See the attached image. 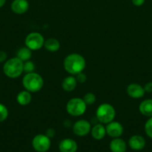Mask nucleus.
<instances>
[{
  "instance_id": "nucleus-1",
  "label": "nucleus",
  "mask_w": 152,
  "mask_h": 152,
  "mask_svg": "<svg viewBox=\"0 0 152 152\" xmlns=\"http://www.w3.org/2000/svg\"><path fill=\"white\" fill-rule=\"evenodd\" d=\"M63 68L70 75L75 76L85 69L86 60L84 57L79 53H70L64 59Z\"/></svg>"
},
{
  "instance_id": "nucleus-2",
  "label": "nucleus",
  "mask_w": 152,
  "mask_h": 152,
  "mask_svg": "<svg viewBox=\"0 0 152 152\" xmlns=\"http://www.w3.org/2000/svg\"><path fill=\"white\" fill-rule=\"evenodd\" d=\"M23 72V62L16 56L7 59L3 65V73L8 78H18Z\"/></svg>"
},
{
  "instance_id": "nucleus-3",
  "label": "nucleus",
  "mask_w": 152,
  "mask_h": 152,
  "mask_svg": "<svg viewBox=\"0 0 152 152\" xmlns=\"http://www.w3.org/2000/svg\"><path fill=\"white\" fill-rule=\"evenodd\" d=\"M44 81L41 75L36 72L28 73L22 78V86L31 93L38 92L43 88Z\"/></svg>"
},
{
  "instance_id": "nucleus-4",
  "label": "nucleus",
  "mask_w": 152,
  "mask_h": 152,
  "mask_svg": "<svg viewBox=\"0 0 152 152\" xmlns=\"http://www.w3.org/2000/svg\"><path fill=\"white\" fill-rule=\"evenodd\" d=\"M116 117L114 107L109 103H102L97 108L95 117L100 123L106 124L113 121Z\"/></svg>"
},
{
  "instance_id": "nucleus-5",
  "label": "nucleus",
  "mask_w": 152,
  "mask_h": 152,
  "mask_svg": "<svg viewBox=\"0 0 152 152\" xmlns=\"http://www.w3.org/2000/svg\"><path fill=\"white\" fill-rule=\"evenodd\" d=\"M86 104L83 99L79 97H74L70 99L66 105V110L70 116L80 117L82 116L86 110Z\"/></svg>"
},
{
  "instance_id": "nucleus-6",
  "label": "nucleus",
  "mask_w": 152,
  "mask_h": 152,
  "mask_svg": "<svg viewBox=\"0 0 152 152\" xmlns=\"http://www.w3.org/2000/svg\"><path fill=\"white\" fill-rule=\"evenodd\" d=\"M45 39L39 32H31L26 36L25 45L31 50H38L43 47Z\"/></svg>"
},
{
  "instance_id": "nucleus-7",
  "label": "nucleus",
  "mask_w": 152,
  "mask_h": 152,
  "mask_svg": "<svg viewBox=\"0 0 152 152\" xmlns=\"http://www.w3.org/2000/svg\"><path fill=\"white\" fill-rule=\"evenodd\" d=\"M51 139L46 134H37L31 141V145L37 152H47L50 148Z\"/></svg>"
},
{
  "instance_id": "nucleus-8",
  "label": "nucleus",
  "mask_w": 152,
  "mask_h": 152,
  "mask_svg": "<svg viewBox=\"0 0 152 152\" xmlns=\"http://www.w3.org/2000/svg\"><path fill=\"white\" fill-rule=\"evenodd\" d=\"M92 127L89 122L86 120H79L73 124V133L78 137H85L90 133Z\"/></svg>"
},
{
  "instance_id": "nucleus-9",
  "label": "nucleus",
  "mask_w": 152,
  "mask_h": 152,
  "mask_svg": "<svg viewBox=\"0 0 152 152\" xmlns=\"http://www.w3.org/2000/svg\"><path fill=\"white\" fill-rule=\"evenodd\" d=\"M105 128L107 134L112 138L120 137L124 133L123 126L119 122H110L107 123Z\"/></svg>"
},
{
  "instance_id": "nucleus-10",
  "label": "nucleus",
  "mask_w": 152,
  "mask_h": 152,
  "mask_svg": "<svg viewBox=\"0 0 152 152\" xmlns=\"http://www.w3.org/2000/svg\"><path fill=\"white\" fill-rule=\"evenodd\" d=\"M126 91L128 96L134 99H139L143 97L145 93L144 87L138 83H131L128 85Z\"/></svg>"
},
{
  "instance_id": "nucleus-11",
  "label": "nucleus",
  "mask_w": 152,
  "mask_h": 152,
  "mask_svg": "<svg viewBox=\"0 0 152 152\" xmlns=\"http://www.w3.org/2000/svg\"><path fill=\"white\" fill-rule=\"evenodd\" d=\"M128 145L134 151H141L145 147L146 141L145 139L141 135L135 134L130 137Z\"/></svg>"
},
{
  "instance_id": "nucleus-12",
  "label": "nucleus",
  "mask_w": 152,
  "mask_h": 152,
  "mask_svg": "<svg viewBox=\"0 0 152 152\" xmlns=\"http://www.w3.org/2000/svg\"><path fill=\"white\" fill-rule=\"evenodd\" d=\"M29 8V3L27 0H13L10 4V9L14 13L22 15L26 13Z\"/></svg>"
},
{
  "instance_id": "nucleus-13",
  "label": "nucleus",
  "mask_w": 152,
  "mask_h": 152,
  "mask_svg": "<svg viewBox=\"0 0 152 152\" xmlns=\"http://www.w3.org/2000/svg\"><path fill=\"white\" fill-rule=\"evenodd\" d=\"M58 148L61 152H76L77 150V143L71 138H66L60 142Z\"/></svg>"
},
{
  "instance_id": "nucleus-14",
  "label": "nucleus",
  "mask_w": 152,
  "mask_h": 152,
  "mask_svg": "<svg viewBox=\"0 0 152 152\" xmlns=\"http://www.w3.org/2000/svg\"><path fill=\"white\" fill-rule=\"evenodd\" d=\"M109 148L111 152H125L127 150V144L124 140L120 137L113 138L110 142Z\"/></svg>"
},
{
  "instance_id": "nucleus-15",
  "label": "nucleus",
  "mask_w": 152,
  "mask_h": 152,
  "mask_svg": "<svg viewBox=\"0 0 152 152\" xmlns=\"http://www.w3.org/2000/svg\"><path fill=\"white\" fill-rule=\"evenodd\" d=\"M91 135L92 138L96 140H101L104 139V137L107 134L106 132V128L104 127L102 123H98L95 124L93 127H92L90 131Z\"/></svg>"
},
{
  "instance_id": "nucleus-16",
  "label": "nucleus",
  "mask_w": 152,
  "mask_h": 152,
  "mask_svg": "<svg viewBox=\"0 0 152 152\" xmlns=\"http://www.w3.org/2000/svg\"><path fill=\"white\" fill-rule=\"evenodd\" d=\"M31 100H32L31 93L28 91L25 90V89L19 91L16 96V102H18L19 105H22V106L28 105V104L31 103Z\"/></svg>"
},
{
  "instance_id": "nucleus-17",
  "label": "nucleus",
  "mask_w": 152,
  "mask_h": 152,
  "mask_svg": "<svg viewBox=\"0 0 152 152\" xmlns=\"http://www.w3.org/2000/svg\"><path fill=\"white\" fill-rule=\"evenodd\" d=\"M139 111L145 117H152V99H147L142 101L139 105Z\"/></svg>"
},
{
  "instance_id": "nucleus-18",
  "label": "nucleus",
  "mask_w": 152,
  "mask_h": 152,
  "mask_svg": "<svg viewBox=\"0 0 152 152\" xmlns=\"http://www.w3.org/2000/svg\"><path fill=\"white\" fill-rule=\"evenodd\" d=\"M77 85V82L76 80L75 77L74 76H69L66 77L62 82V88L65 91L71 92L76 88Z\"/></svg>"
},
{
  "instance_id": "nucleus-19",
  "label": "nucleus",
  "mask_w": 152,
  "mask_h": 152,
  "mask_svg": "<svg viewBox=\"0 0 152 152\" xmlns=\"http://www.w3.org/2000/svg\"><path fill=\"white\" fill-rule=\"evenodd\" d=\"M43 47L49 52H56L61 48V43L57 39L49 38L45 40Z\"/></svg>"
},
{
  "instance_id": "nucleus-20",
  "label": "nucleus",
  "mask_w": 152,
  "mask_h": 152,
  "mask_svg": "<svg viewBox=\"0 0 152 152\" xmlns=\"http://www.w3.org/2000/svg\"><path fill=\"white\" fill-rule=\"evenodd\" d=\"M31 56H32V50L27 48L26 46L20 48L16 52V57L19 58L23 62L31 60Z\"/></svg>"
},
{
  "instance_id": "nucleus-21",
  "label": "nucleus",
  "mask_w": 152,
  "mask_h": 152,
  "mask_svg": "<svg viewBox=\"0 0 152 152\" xmlns=\"http://www.w3.org/2000/svg\"><path fill=\"white\" fill-rule=\"evenodd\" d=\"M83 100L84 101L85 103L86 104V105H92V104H94L96 101V96L92 92H89V93H86V94L83 96Z\"/></svg>"
},
{
  "instance_id": "nucleus-22",
  "label": "nucleus",
  "mask_w": 152,
  "mask_h": 152,
  "mask_svg": "<svg viewBox=\"0 0 152 152\" xmlns=\"http://www.w3.org/2000/svg\"><path fill=\"white\" fill-rule=\"evenodd\" d=\"M8 109L2 103H0V123L4 122L8 117Z\"/></svg>"
},
{
  "instance_id": "nucleus-23",
  "label": "nucleus",
  "mask_w": 152,
  "mask_h": 152,
  "mask_svg": "<svg viewBox=\"0 0 152 152\" xmlns=\"http://www.w3.org/2000/svg\"><path fill=\"white\" fill-rule=\"evenodd\" d=\"M144 129L146 135L151 139H152V117H149L148 120L146 121Z\"/></svg>"
},
{
  "instance_id": "nucleus-24",
  "label": "nucleus",
  "mask_w": 152,
  "mask_h": 152,
  "mask_svg": "<svg viewBox=\"0 0 152 152\" xmlns=\"http://www.w3.org/2000/svg\"><path fill=\"white\" fill-rule=\"evenodd\" d=\"M34 69H35V65L32 61L28 60L23 62V71L26 74L34 72Z\"/></svg>"
},
{
  "instance_id": "nucleus-25",
  "label": "nucleus",
  "mask_w": 152,
  "mask_h": 152,
  "mask_svg": "<svg viewBox=\"0 0 152 152\" xmlns=\"http://www.w3.org/2000/svg\"><path fill=\"white\" fill-rule=\"evenodd\" d=\"M75 76L76 80H77V82L78 83H84L86 81V80H87V77H86V75L83 71L80 73H78Z\"/></svg>"
},
{
  "instance_id": "nucleus-26",
  "label": "nucleus",
  "mask_w": 152,
  "mask_h": 152,
  "mask_svg": "<svg viewBox=\"0 0 152 152\" xmlns=\"http://www.w3.org/2000/svg\"><path fill=\"white\" fill-rule=\"evenodd\" d=\"M55 134H56V131H55L54 129H52V128L48 129L47 131H46V135L47 137H49L50 139L51 138H53L55 136Z\"/></svg>"
},
{
  "instance_id": "nucleus-27",
  "label": "nucleus",
  "mask_w": 152,
  "mask_h": 152,
  "mask_svg": "<svg viewBox=\"0 0 152 152\" xmlns=\"http://www.w3.org/2000/svg\"><path fill=\"white\" fill-rule=\"evenodd\" d=\"M7 59V54L4 50H0V63L4 62Z\"/></svg>"
},
{
  "instance_id": "nucleus-28",
  "label": "nucleus",
  "mask_w": 152,
  "mask_h": 152,
  "mask_svg": "<svg viewBox=\"0 0 152 152\" xmlns=\"http://www.w3.org/2000/svg\"><path fill=\"white\" fill-rule=\"evenodd\" d=\"M143 87H144L145 91L147 93H152V82H148Z\"/></svg>"
},
{
  "instance_id": "nucleus-29",
  "label": "nucleus",
  "mask_w": 152,
  "mask_h": 152,
  "mask_svg": "<svg viewBox=\"0 0 152 152\" xmlns=\"http://www.w3.org/2000/svg\"><path fill=\"white\" fill-rule=\"evenodd\" d=\"M132 1L133 4L134 6H137V7H140V6L142 5L145 3V0H131Z\"/></svg>"
},
{
  "instance_id": "nucleus-30",
  "label": "nucleus",
  "mask_w": 152,
  "mask_h": 152,
  "mask_svg": "<svg viewBox=\"0 0 152 152\" xmlns=\"http://www.w3.org/2000/svg\"><path fill=\"white\" fill-rule=\"evenodd\" d=\"M5 3H6V0H0V8H1V7L4 5Z\"/></svg>"
}]
</instances>
